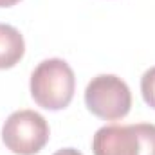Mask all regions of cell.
<instances>
[{"mask_svg": "<svg viewBox=\"0 0 155 155\" xmlns=\"http://www.w3.org/2000/svg\"><path fill=\"white\" fill-rule=\"evenodd\" d=\"M76 90L74 71L65 60H43L31 74V96L47 110H61L71 105Z\"/></svg>", "mask_w": 155, "mask_h": 155, "instance_id": "1", "label": "cell"}, {"mask_svg": "<svg viewBox=\"0 0 155 155\" xmlns=\"http://www.w3.org/2000/svg\"><path fill=\"white\" fill-rule=\"evenodd\" d=\"M94 155H155V124H110L96 132Z\"/></svg>", "mask_w": 155, "mask_h": 155, "instance_id": "2", "label": "cell"}, {"mask_svg": "<svg viewBox=\"0 0 155 155\" xmlns=\"http://www.w3.org/2000/svg\"><path fill=\"white\" fill-rule=\"evenodd\" d=\"M85 105L99 119L116 121L130 112L132 92L128 85L114 74H99L85 88Z\"/></svg>", "mask_w": 155, "mask_h": 155, "instance_id": "3", "label": "cell"}, {"mask_svg": "<svg viewBox=\"0 0 155 155\" xmlns=\"http://www.w3.org/2000/svg\"><path fill=\"white\" fill-rule=\"evenodd\" d=\"M2 141L16 155H35L49 141V124L35 110H16L2 126Z\"/></svg>", "mask_w": 155, "mask_h": 155, "instance_id": "4", "label": "cell"}, {"mask_svg": "<svg viewBox=\"0 0 155 155\" xmlns=\"http://www.w3.org/2000/svg\"><path fill=\"white\" fill-rule=\"evenodd\" d=\"M25 52V41L13 25L0 24V69L15 67Z\"/></svg>", "mask_w": 155, "mask_h": 155, "instance_id": "5", "label": "cell"}, {"mask_svg": "<svg viewBox=\"0 0 155 155\" xmlns=\"http://www.w3.org/2000/svg\"><path fill=\"white\" fill-rule=\"evenodd\" d=\"M141 92L143 99L148 107L155 108V67L148 69L141 78Z\"/></svg>", "mask_w": 155, "mask_h": 155, "instance_id": "6", "label": "cell"}, {"mask_svg": "<svg viewBox=\"0 0 155 155\" xmlns=\"http://www.w3.org/2000/svg\"><path fill=\"white\" fill-rule=\"evenodd\" d=\"M54 155H83V153H79L74 148H63V150H58Z\"/></svg>", "mask_w": 155, "mask_h": 155, "instance_id": "7", "label": "cell"}, {"mask_svg": "<svg viewBox=\"0 0 155 155\" xmlns=\"http://www.w3.org/2000/svg\"><path fill=\"white\" fill-rule=\"evenodd\" d=\"M20 0H0V7H11L15 4H18Z\"/></svg>", "mask_w": 155, "mask_h": 155, "instance_id": "8", "label": "cell"}]
</instances>
